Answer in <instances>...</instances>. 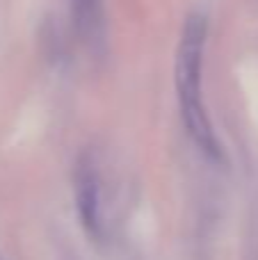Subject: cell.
Listing matches in <instances>:
<instances>
[{"label": "cell", "mask_w": 258, "mask_h": 260, "mask_svg": "<svg viewBox=\"0 0 258 260\" xmlns=\"http://www.w3.org/2000/svg\"><path fill=\"white\" fill-rule=\"evenodd\" d=\"M206 18L201 14H190L183 23L181 41L176 48V91L181 103V117L192 142L208 157L219 160V146L210 119L201 101V71H204V50H206Z\"/></svg>", "instance_id": "1"}, {"label": "cell", "mask_w": 258, "mask_h": 260, "mask_svg": "<svg viewBox=\"0 0 258 260\" xmlns=\"http://www.w3.org/2000/svg\"><path fill=\"white\" fill-rule=\"evenodd\" d=\"M73 189H76V206L80 215L82 229L94 240L103 238V221H101V180L96 162L89 153H80L73 169Z\"/></svg>", "instance_id": "2"}, {"label": "cell", "mask_w": 258, "mask_h": 260, "mask_svg": "<svg viewBox=\"0 0 258 260\" xmlns=\"http://www.w3.org/2000/svg\"><path fill=\"white\" fill-rule=\"evenodd\" d=\"M71 18L80 41L89 50H101L105 44L103 0H71Z\"/></svg>", "instance_id": "3"}]
</instances>
